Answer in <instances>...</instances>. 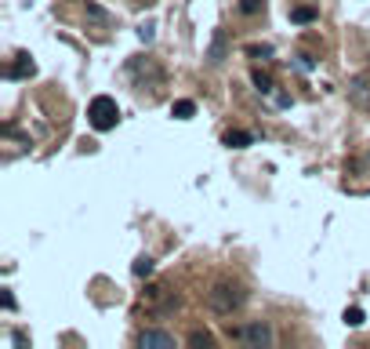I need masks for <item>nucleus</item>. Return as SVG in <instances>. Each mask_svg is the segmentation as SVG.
<instances>
[{
  "label": "nucleus",
  "mask_w": 370,
  "mask_h": 349,
  "mask_svg": "<svg viewBox=\"0 0 370 349\" xmlns=\"http://www.w3.org/2000/svg\"><path fill=\"white\" fill-rule=\"evenodd\" d=\"M131 269H135V277H149V273H153V259H149V255H142V259H135Z\"/></svg>",
  "instance_id": "12"
},
{
  "label": "nucleus",
  "mask_w": 370,
  "mask_h": 349,
  "mask_svg": "<svg viewBox=\"0 0 370 349\" xmlns=\"http://www.w3.org/2000/svg\"><path fill=\"white\" fill-rule=\"evenodd\" d=\"M138 346L142 349H174V335H167V331H142Z\"/></svg>",
  "instance_id": "4"
},
{
  "label": "nucleus",
  "mask_w": 370,
  "mask_h": 349,
  "mask_svg": "<svg viewBox=\"0 0 370 349\" xmlns=\"http://www.w3.org/2000/svg\"><path fill=\"white\" fill-rule=\"evenodd\" d=\"M33 70H37L33 62H29L26 55H19V62H15V66L8 70V76H33Z\"/></svg>",
  "instance_id": "6"
},
{
  "label": "nucleus",
  "mask_w": 370,
  "mask_h": 349,
  "mask_svg": "<svg viewBox=\"0 0 370 349\" xmlns=\"http://www.w3.org/2000/svg\"><path fill=\"white\" fill-rule=\"evenodd\" d=\"M189 346H196V349H200V346H203V349H211V346H215V339L207 335V331H192V335H189Z\"/></svg>",
  "instance_id": "11"
},
{
  "label": "nucleus",
  "mask_w": 370,
  "mask_h": 349,
  "mask_svg": "<svg viewBox=\"0 0 370 349\" xmlns=\"http://www.w3.org/2000/svg\"><path fill=\"white\" fill-rule=\"evenodd\" d=\"M244 288L239 284H229V280H221V284H215L211 291H207V306H211L215 313H233V309H239L244 306Z\"/></svg>",
  "instance_id": "2"
},
{
  "label": "nucleus",
  "mask_w": 370,
  "mask_h": 349,
  "mask_svg": "<svg viewBox=\"0 0 370 349\" xmlns=\"http://www.w3.org/2000/svg\"><path fill=\"white\" fill-rule=\"evenodd\" d=\"M138 37H142V40L149 44V40H153V26H142V29H138Z\"/></svg>",
  "instance_id": "19"
},
{
  "label": "nucleus",
  "mask_w": 370,
  "mask_h": 349,
  "mask_svg": "<svg viewBox=\"0 0 370 349\" xmlns=\"http://www.w3.org/2000/svg\"><path fill=\"white\" fill-rule=\"evenodd\" d=\"M348 95H352V99H356L360 106H367V99H370V91H367V76H360V81H352Z\"/></svg>",
  "instance_id": "8"
},
{
  "label": "nucleus",
  "mask_w": 370,
  "mask_h": 349,
  "mask_svg": "<svg viewBox=\"0 0 370 349\" xmlns=\"http://www.w3.org/2000/svg\"><path fill=\"white\" fill-rule=\"evenodd\" d=\"M171 113L178 117V120H189L192 113H196V106H192L189 99H182V102H174V106H171Z\"/></svg>",
  "instance_id": "9"
},
{
  "label": "nucleus",
  "mask_w": 370,
  "mask_h": 349,
  "mask_svg": "<svg viewBox=\"0 0 370 349\" xmlns=\"http://www.w3.org/2000/svg\"><path fill=\"white\" fill-rule=\"evenodd\" d=\"M291 19H294V22H312V19H316V11H312V8H294V11H291Z\"/></svg>",
  "instance_id": "14"
},
{
  "label": "nucleus",
  "mask_w": 370,
  "mask_h": 349,
  "mask_svg": "<svg viewBox=\"0 0 370 349\" xmlns=\"http://www.w3.org/2000/svg\"><path fill=\"white\" fill-rule=\"evenodd\" d=\"M247 51H251L254 58H269V55H272V47H269V44H265V47H258V44H254V47H247Z\"/></svg>",
  "instance_id": "17"
},
{
  "label": "nucleus",
  "mask_w": 370,
  "mask_h": 349,
  "mask_svg": "<svg viewBox=\"0 0 370 349\" xmlns=\"http://www.w3.org/2000/svg\"><path fill=\"white\" fill-rule=\"evenodd\" d=\"M239 342L251 346V349H269V346H272V331H269V324H262V320L244 324V327H239Z\"/></svg>",
  "instance_id": "3"
},
{
  "label": "nucleus",
  "mask_w": 370,
  "mask_h": 349,
  "mask_svg": "<svg viewBox=\"0 0 370 349\" xmlns=\"http://www.w3.org/2000/svg\"><path fill=\"white\" fill-rule=\"evenodd\" d=\"M254 88H258L262 95H269V91H272V81H269V73H254Z\"/></svg>",
  "instance_id": "15"
},
{
  "label": "nucleus",
  "mask_w": 370,
  "mask_h": 349,
  "mask_svg": "<svg viewBox=\"0 0 370 349\" xmlns=\"http://www.w3.org/2000/svg\"><path fill=\"white\" fill-rule=\"evenodd\" d=\"M87 120H91V128H94V131H112V128H117V120H120V106H117V99H109V95H99V99H91V106H87Z\"/></svg>",
  "instance_id": "1"
},
{
  "label": "nucleus",
  "mask_w": 370,
  "mask_h": 349,
  "mask_svg": "<svg viewBox=\"0 0 370 349\" xmlns=\"http://www.w3.org/2000/svg\"><path fill=\"white\" fill-rule=\"evenodd\" d=\"M298 70L309 73V70H312V58H309V55H298Z\"/></svg>",
  "instance_id": "18"
},
{
  "label": "nucleus",
  "mask_w": 370,
  "mask_h": 349,
  "mask_svg": "<svg viewBox=\"0 0 370 349\" xmlns=\"http://www.w3.org/2000/svg\"><path fill=\"white\" fill-rule=\"evenodd\" d=\"M239 11H244V15H258L262 11V0H239Z\"/></svg>",
  "instance_id": "16"
},
{
  "label": "nucleus",
  "mask_w": 370,
  "mask_h": 349,
  "mask_svg": "<svg viewBox=\"0 0 370 349\" xmlns=\"http://www.w3.org/2000/svg\"><path fill=\"white\" fill-rule=\"evenodd\" d=\"M363 320H367V316H363V309H360V306H352V309H345V324H348V327H360Z\"/></svg>",
  "instance_id": "13"
},
{
  "label": "nucleus",
  "mask_w": 370,
  "mask_h": 349,
  "mask_svg": "<svg viewBox=\"0 0 370 349\" xmlns=\"http://www.w3.org/2000/svg\"><path fill=\"white\" fill-rule=\"evenodd\" d=\"M251 142H254L251 131H229V135H225V146H229V149H244V146H251Z\"/></svg>",
  "instance_id": "5"
},
{
  "label": "nucleus",
  "mask_w": 370,
  "mask_h": 349,
  "mask_svg": "<svg viewBox=\"0 0 370 349\" xmlns=\"http://www.w3.org/2000/svg\"><path fill=\"white\" fill-rule=\"evenodd\" d=\"M87 22H94V26H109V22H112V15L102 11L99 4H87Z\"/></svg>",
  "instance_id": "7"
},
{
  "label": "nucleus",
  "mask_w": 370,
  "mask_h": 349,
  "mask_svg": "<svg viewBox=\"0 0 370 349\" xmlns=\"http://www.w3.org/2000/svg\"><path fill=\"white\" fill-rule=\"evenodd\" d=\"M207 58H211L215 66L225 58V37H221V33H215V44H211V55H207Z\"/></svg>",
  "instance_id": "10"
}]
</instances>
